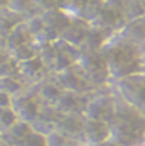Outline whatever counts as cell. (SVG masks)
<instances>
[{
	"label": "cell",
	"mask_w": 145,
	"mask_h": 146,
	"mask_svg": "<svg viewBox=\"0 0 145 146\" xmlns=\"http://www.w3.org/2000/svg\"><path fill=\"white\" fill-rule=\"evenodd\" d=\"M100 50L109 65L111 81L144 72L145 57L141 47L125 39L118 33L110 36Z\"/></svg>",
	"instance_id": "6da1fadb"
},
{
	"label": "cell",
	"mask_w": 145,
	"mask_h": 146,
	"mask_svg": "<svg viewBox=\"0 0 145 146\" xmlns=\"http://www.w3.org/2000/svg\"><path fill=\"white\" fill-rule=\"evenodd\" d=\"M111 138L121 146L145 142V114L117 96L115 112L110 120Z\"/></svg>",
	"instance_id": "7a4b0ae2"
},
{
	"label": "cell",
	"mask_w": 145,
	"mask_h": 146,
	"mask_svg": "<svg viewBox=\"0 0 145 146\" xmlns=\"http://www.w3.org/2000/svg\"><path fill=\"white\" fill-rule=\"evenodd\" d=\"M72 19V16L68 15L62 8H57L47 12H41L26 21V23L35 41L42 45L46 42L60 39Z\"/></svg>",
	"instance_id": "3957f363"
},
{
	"label": "cell",
	"mask_w": 145,
	"mask_h": 146,
	"mask_svg": "<svg viewBox=\"0 0 145 146\" xmlns=\"http://www.w3.org/2000/svg\"><path fill=\"white\" fill-rule=\"evenodd\" d=\"M82 54V49L71 45L64 39H56L42 43L38 56L42 58L50 73H58L73 66Z\"/></svg>",
	"instance_id": "277c9868"
},
{
	"label": "cell",
	"mask_w": 145,
	"mask_h": 146,
	"mask_svg": "<svg viewBox=\"0 0 145 146\" xmlns=\"http://www.w3.org/2000/svg\"><path fill=\"white\" fill-rule=\"evenodd\" d=\"M76 64L96 89L111 84L109 65L102 50L82 49V54Z\"/></svg>",
	"instance_id": "5b68a950"
},
{
	"label": "cell",
	"mask_w": 145,
	"mask_h": 146,
	"mask_svg": "<svg viewBox=\"0 0 145 146\" xmlns=\"http://www.w3.org/2000/svg\"><path fill=\"white\" fill-rule=\"evenodd\" d=\"M111 88L118 98L145 114V72L114 80Z\"/></svg>",
	"instance_id": "8992f818"
},
{
	"label": "cell",
	"mask_w": 145,
	"mask_h": 146,
	"mask_svg": "<svg viewBox=\"0 0 145 146\" xmlns=\"http://www.w3.org/2000/svg\"><path fill=\"white\" fill-rule=\"evenodd\" d=\"M5 46L16 62H23L26 60L38 56V50L41 45L33 36L27 23L23 22L7 38Z\"/></svg>",
	"instance_id": "52a82bcc"
},
{
	"label": "cell",
	"mask_w": 145,
	"mask_h": 146,
	"mask_svg": "<svg viewBox=\"0 0 145 146\" xmlns=\"http://www.w3.org/2000/svg\"><path fill=\"white\" fill-rule=\"evenodd\" d=\"M115 103H117V95L110 84L91 94L84 115L88 119L103 120L110 123L115 112Z\"/></svg>",
	"instance_id": "ba28073f"
},
{
	"label": "cell",
	"mask_w": 145,
	"mask_h": 146,
	"mask_svg": "<svg viewBox=\"0 0 145 146\" xmlns=\"http://www.w3.org/2000/svg\"><path fill=\"white\" fill-rule=\"evenodd\" d=\"M42 106L43 102L38 96L34 87L25 88L22 92L12 96V102H11V107L15 111L18 119L27 122L30 125L37 119Z\"/></svg>",
	"instance_id": "9c48e42d"
},
{
	"label": "cell",
	"mask_w": 145,
	"mask_h": 146,
	"mask_svg": "<svg viewBox=\"0 0 145 146\" xmlns=\"http://www.w3.org/2000/svg\"><path fill=\"white\" fill-rule=\"evenodd\" d=\"M91 25L110 34L119 31V29L125 25V18L122 14V0H104Z\"/></svg>",
	"instance_id": "30bf717a"
},
{
	"label": "cell",
	"mask_w": 145,
	"mask_h": 146,
	"mask_svg": "<svg viewBox=\"0 0 145 146\" xmlns=\"http://www.w3.org/2000/svg\"><path fill=\"white\" fill-rule=\"evenodd\" d=\"M58 83L61 84V87L67 91L78 92V94H86L90 95L95 92L96 88L94 87V84L87 78V76L82 72V69L78 66V64H75L73 66L65 69L62 72L53 73Z\"/></svg>",
	"instance_id": "8fae6325"
},
{
	"label": "cell",
	"mask_w": 145,
	"mask_h": 146,
	"mask_svg": "<svg viewBox=\"0 0 145 146\" xmlns=\"http://www.w3.org/2000/svg\"><path fill=\"white\" fill-rule=\"evenodd\" d=\"M18 73L29 87L38 84L50 74L47 66L39 56H35L23 62H18Z\"/></svg>",
	"instance_id": "7c38bea8"
},
{
	"label": "cell",
	"mask_w": 145,
	"mask_h": 146,
	"mask_svg": "<svg viewBox=\"0 0 145 146\" xmlns=\"http://www.w3.org/2000/svg\"><path fill=\"white\" fill-rule=\"evenodd\" d=\"M84 126L86 115L84 114H61L57 123V131L68 135L75 141L84 143Z\"/></svg>",
	"instance_id": "4fadbf2b"
},
{
	"label": "cell",
	"mask_w": 145,
	"mask_h": 146,
	"mask_svg": "<svg viewBox=\"0 0 145 146\" xmlns=\"http://www.w3.org/2000/svg\"><path fill=\"white\" fill-rule=\"evenodd\" d=\"M61 112L56 107V104H46L43 103L39 114L37 116V119L31 123V127L43 135L50 134L52 131L57 130V123L60 120Z\"/></svg>",
	"instance_id": "5bb4252c"
},
{
	"label": "cell",
	"mask_w": 145,
	"mask_h": 146,
	"mask_svg": "<svg viewBox=\"0 0 145 146\" xmlns=\"http://www.w3.org/2000/svg\"><path fill=\"white\" fill-rule=\"evenodd\" d=\"M90 96L91 94H78L64 89V92L56 103V107L60 110L61 114H84Z\"/></svg>",
	"instance_id": "9a60e30c"
},
{
	"label": "cell",
	"mask_w": 145,
	"mask_h": 146,
	"mask_svg": "<svg viewBox=\"0 0 145 146\" xmlns=\"http://www.w3.org/2000/svg\"><path fill=\"white\" fill-rule=\"evenodd\" d=\"M91 27H92V25L90 22L84 21L82 18H73L72 22L69 23V26L67 27V30L61 35V39L69 42L73 46L83 49L86 42H87L88 35H90Z\"/></svg>",
	"instance_id": "2e32d148"
},
{
	"label": "cell",
	"mask_w": 145,
	"mask_h": 146,
	"mask_svg": "<svg viewBox=\"0 0 145 146\" xmlns=\"http://www.w3.org/2000/svg\"><path fill=\"white\" fill-rule=\"evenodd\" d=\"M109 138H111V130H110L109 122L86 118V126H84L86 145H96V143H100Z\"/></svg>",
	"instance_id": "e0dca14e"
},
{
	"label": "cell",
	"mask_w": 145,
	"mask_h": 146,
	"mask_svg": "<svg viewBox=\"0 0 145 146\" xmlns=\"http://www.w3.org/2000/svg\"><path fill=\"white\" fill-rule=\"evenodd\" d=\"M33 87L37 91L38 96L41 98V100L46 104H56L58 98L64 92V88L61 87V84L58 83V80L53 73H50L47 77H45L42 81H39Z\"/></svg>",
	"instance_id": "ac0fdd59"
},
{
	"label": "cell",
	"mask_w": 145,
	"mask_h": 146,
	"mask_svg": "<svg viewBox=\"0 0 145 146\" xmlns=\"http://www.w3.org/2000/svg\"><path fill=\"white\" fill-rule=\"evenodd\" d=\"M26 21L27 19L25 16L12 11L11 8L0 10V43L5 45V41L11 35V33Z\"/></svg>",
	"instance_id": "d6986e66"
},
{
	"label": "cell",
	"mask_w": 145,
	"mask_h": 146,
	"mask_svg": "<svg viewBox=\"0 0 145 146\" xmlns=\"http://www.w3.org/2000/svg\"><path fill=\"white\" fill-rule=\"evenodd\" d=\"M117 33L124 36L125 39L141 46L145 42V16L125 22V25Z\"/></svg>",
	"instance_id": "ffe728a7"
},
{
	"label": "cell",
	"mask_w": 145,
	"mask_h": 146,
	"mask_svg": "<svg viewBox=\"0 0 145 146\" xmlns=\"http://www.w3.org/2000/svg\"><path fill=\"white\" fill-rule=\"evenodd\" d=\"M31 131H33V127L30 123L23 122V120H18L12 127H10L8 130L1 133V134H3L4 142L8 146H19Z\"/></svg>",
	"instance_id": "44dd1931"
},
{
	"label": "cell",
	"mask_w": 145,
	"mask_h": 146,
	"mask_svg": "<svg viewBox=\"0 0 145 146\" xmlns=\"http://www.w3.org/2000/svg\"><path fill=\"white\" fill-rule=\"evenodd\" d=\"M18 73V62L12 58L10 50L4 43H0V77L14 76Z\"/></svg>",
	"instance_id": "7402d4cb"
},
{
	"label": "cell",
	"mask_w": 145,
	"mask_h": 146,
	"mask_svg": "<svg viewBox=\"0 0 145 146\" xmlns=\"http://www.w3.org/2000/svg\"><path fill=\"white\" fill-rule=\"evenodd\" d=\"M27 85L19 74H14V76H4L0 77V91L4 94L10 95V96H15L16 94L22 92Z\"/></svg>",
	"instance_id": "603a6c76"
},
{
	"label": "cell",
	"mask_w": 145,
	"mask_h": 146,
	"mask_svg": "<svg viewBox=\"0 0 145 146\" xmlns=\"http://www.w3.org/2000/svg\"><path fill=\"white\" fill-rule=\"evenodd\" d=\"M8 8L21 14L22 16H25L27 21L31 19L33 16L41 14L35 4V0H11Z\"/></svg>",
	"instance_id": "cb8c5ba5"
},
{
	"label": "cell",
	"mask_w": 145,
	"mask_h": 146,
	"mask_svg": "<svg viewBox=\"0 0 145 146\" xmlns=\"http://www.w3.org/2000/svg\"><path fill=\"white\" fill-rule=\"evenodd\" d=\"M122 14L125 22L145 16V7L141 0H122Z\"/></svg>",
	"instance_id": "d4e9b609"
},
{
	"label": "cell",
	"mask_w": 145,
	"mask_h": 146,
	"mask_svg": "<svg viewBox=\"0 0 145 146\" xmlns=\"http://www.w3.org/2000/svg\"><path fill=\"white\" fill-rule=\"evenodd\" d=\"M92 0H64L61 8L72 18H80Z\"/></svg>",
	"instance_id": "484cf974"
},
{
	"label": "cell",
	"mask_w": 145,
	"mask_h": 146,
	"mask_svg": "<svg viewBox=\"0 0 145 146\" xmlns=\"http://www.w3.org/2000/svg\"><path fill=\"white\" fill-rule=\"evenodd\" d=\"M46 137V145L47 146H82L84 143L75 141L72 138H69L68 135L62 134L61 131H52L50 134H47Z\"/></svg>",
	"instance_id": "4316f807"
},
{
	"label": "cell",
	"mask_w": 145,
	"mask_h": 146,
	"mask_svg": "<svg viewBox=\"0 0 145 146\" xmlns=\"http://www.w3.org/2000/svg\"><path fill=\"white\" fill-rule=\"evenodd\" d=\"M19 119L16 116L15 111L12 110V107H0V133L7 131Z\"/></svg>",
	"instance_id": "83f0119b"
},
{
	"label": "cell",
	"mask_w": 145,
	"mask_h": 146,
	"mask_svg": "<svg viewBox=\"0 0 145 146\" xmlns=\"http://www.w3.org/2000/svg\"><path fill=\"white\" fill-rule=\"evenodd\" d=\"M19 146H47L46 145V137L43 134L37 133L34 129L30 134L27 135V138L22 142Z\"/></svg>",
	"instance_id": "f1b7e54d"
},
{
	"label": "cell",
	"mask_w": 145,
	"mask_h": 146,
	"mask_svg": "<svg viewBox=\"0 0 145 146\" xmlns=\"http://www.w3.org/2000/svg\"><path fill=\"white\" fill-rule=\"evenodd\" d=\"M64 0H35V4L38 7L39 12H47L61 8Z\"/></svg>",
	"instance_id": "f546056e"
},
{
	"label": "cell",
	"mask_w": 145,
	"mask_h": 146,
	"mask_svg": "<svg viewBox=\"0 0 145 146\" xmlns=\"http://www.w3.org/2000/svg\"><path fill=\"white\" fill-rule=\"evenodd\" d=\"M91 146H121L117 141H114L113 138H109V139H106V141L100 142V143H96V145H91Z\"/></svg>",
	"instance_id": "4dcf8cb0"
},
{
	"label": "cell",
	"mask_w": 145,
	"mask_h": 146,
	"mask_svg": "<svg viewBox=\"0 0 145 146\" xmlns=\"http://www.w3.org/2000/svg\"><path fill=\"white\" fill-rule=\"evenodd\" d=\"M10 3H11V0H0V10L8 8V7H10Z\"/></svg>",
	"instance_id": "1f68e13d"
},
{
	"label": "cell",
	"mask_w": 145,
	"mask_h": 146,
	"mask_svg": "<svg viewBox=\"0 0 145 146\" xmlns=\"http://www.w3.org/2000/svg\"><path fill=\"white\" fill-rule=\"evenodd\" d=\"M5 142H4V138H3V134L0 133V146H4Z\"/></svg>",
	"instance_id": "d6a6232c"
},
{
	"label": "cell",
	"mask_w": 145,
	"mask_h": 146,
	"mask_svg": "<svg viewBox=\"0 0 145 146\" xmlns=\"http://www.w3.org/2000/svg\"><path fill=\"white\" fill-rule=\"evenodd\" d=\"M141 52H142V54H144V57H145V42L144 43H142V45H141Z\"/></svg>",
	"instance_id": "836d02e7"
},
{
	"label": "cell",
	"mask_w": 145,
	"mask_h": 146,
	"mask_svg": "<svg viewBox=\"0 0 145 146\" xmlns=\"http://www.w3.org/2000/svg\"><path fill=\"white\" fill-rule=\"evenodd\" d=\"M130 146H145V142H140V143H136V145H130Z\"/></svg>",
	"instance_id": "e575fe53"
},
{
	"label": "cell",
	"mask_w": 145,
	"mask_h": 146,
	"mask_svg": "<svg viewBox=\"0 0 145 146\" xmlns=\"http://www.w3.org/2000/svg\"><path fill=\"white\" fill-rule=\"evenodd\" d=\"M141 3H142V4H144V7H145V0H141Z\"/></svg>",
	"instance_id": "d590c367"
},
{
	"label": "cell",
	"mask_w": 145,
	"mask_h": 146,
	"mask_svg": "<svg viewBox=\"0 0 145 146\" xmlns=\"http://www.w3.org/2000/svg\"><path fill=\"white\" fill-rule=\"evenodd\" d=\"M144 72H145V65H144Z\"/></svg>",
	"instance_id": "8d00e7d4"
},
{
	"label": "cell",
	"mask_w": 145,
	"mask_h": 146,
	"mask_svg": "<svg viewBox=\"0 0 145 146\" xmlns=\"http://www.w3.org/2000/svg\"><path fill=\"white\" fill-rule=\"evenodd\" d=\"M82 146H88V145H82Z\"/></svg>",
	"instance_id": "74e56055"
}]
</instances>
